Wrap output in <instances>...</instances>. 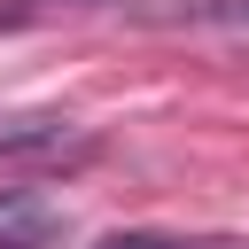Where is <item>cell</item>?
Here are the masks:
<instances>
[{"instance_id":"cell-1","label":"cell","mask_w":249,"mask_h":249,"mask_svg":"<svg viewBox=\"0 0 249 249\" xmlns=\"http://www.w3.org/2000/svg\"><path fill=\"white\" fill-rule=\"evenodd\" d=\"M70 218L62 202H47L39 187H0V249H62Z\"/></svg>"},{"instance_id":"cell-2","label":"cell","mask_w":249,"mask_h":249,"mask_svg":"<svg viewBox=\"0 0 249 249\" xmlns=\"http://www.w3.org/2000/svg\"><path fill=\"white\" fill-rule=\"evenodd\" d=\"M70 148H86L70 117H0V156H70Z\"/></svg>"},{"instance_id":"cell-3","label":"cell","mask_w":249,"mask_h":249,"mask_svg":"<svg viewBox=\"0 0 249 249\" xmlns=\"http://www.w3.org/2000/svg\"><path fill=\"white\" fill-rule=\"evenodd\" d=\"M140 23H249V0H140Z\"/></svg>"},{"instance_id":"cell-4","label":"cell","mask_w":249,"mask_h":249,"mask_svg":"<svg viewBox=\"0 0 249 249\" xmlns=\"http://www.w3.org/2000/svg\"><path fill=\"white\" fill-rule=\"evenodd\" d=\"M93 249H249L241 233H101Z\"/></svg>"},{"instance_id":"cell-5","label":"cell","mask_w":249,"mask_h":249,"mask_svg":"<svg viewBox=\"0 0 249 249\" xmlns=\"http://www.w3.org/2000/svg\"><path fill=\"white\" fill-rule=\"evenodd\" d=\"M70 8H109V0H0V23H39V16H70Z\"/></svg>"}]
</instances>
